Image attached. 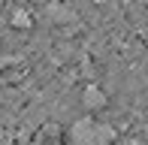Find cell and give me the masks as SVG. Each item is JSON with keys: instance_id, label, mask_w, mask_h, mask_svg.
Returning a JSON list of instances; mask_svg holds the SVG:
<instances>
[{"instance_id": "1", "label": "cell", "mask_w": 148, "mask_h": 145, "mask_svg": "<svg viewBox=\"0 0 148 145\" xmlns=\"http://www.w3.org/2000/svg\"><path fill=\"white\" fill-rule=\"evenodd\" d=\"M115 142V127L94 118H79L73 121L70 133H66V145H112Z\"/></svg>"}, {"instance_id": "2", "label": "cell", "mask_w": 148, "mask_h": 145, "mask_svg": "<svg viewBox=\"0 0 148 145\" xmlns=\"http://www.w3.org/2000/svg\"><path fill=\"white\" fill-rule=\"evenodd\" d=\"M85 106L88 109H100V106H106V97H103V91L97 88V85H88V88H85Z\"/></svg>"}]
</instances>
